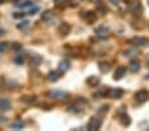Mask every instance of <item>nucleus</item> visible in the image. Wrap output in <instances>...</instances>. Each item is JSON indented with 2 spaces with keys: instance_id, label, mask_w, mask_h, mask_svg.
<instances>
[{
  "instance_id": "dca6fc26",
  "label": "nucleus",
  "mask_w": 149,
  "mask_h": 131,
  "mask_svg": "<svg viewBox=\"0 0 149 131\" xmlns=\"http://www.w3.org/2000/svg\"><path fill=\"white\" fill-rule=\"evenodd\" d=\"M41 62H42V58L38 54H33L31 57V66H38Z\"/></svg>"
},
{
  "instance_id": "f257e3e1",
  "label": "nucleus",
  "mask_w": 149,
  "mask_h": 131,
  "mask_svg": "<svg viewBox=\"0 0 149 131\" xmlns=\"http://www.w3.org/2000/svg\"><path fill=\"white\" fill-rule=\"evenodd\" d=\"M48 95L50 98H53L56 101H61V99H65L69 97V93L66 92H62V90H53V92H49L48 93Z\"/></svg>"
},
{
  "instance_id": "473e14b6",
  "label": "nucleus",
  "mask_w": 149,
  "mask_h": 131,
  "mask_svg": "<svg viewBox=\"0 0 149 131\" xmlns=\"http://www.w3.org/2000/svg\"><path fill=\"white\" fill-rule=\"evenodd\" d=\"M124 109H125V107H120V109H119L118 114H124V113H125V110H124Z\"/></svg>"
},
{
  "instance_id": "ddd939ff",
  "label": "nucleus",
  "mask_w": 149,
  "mask_h": 131,
  "mask_svg": "<svg viewBox=\"0 0 149 131\" xmlns=\"http://www.w3.org/2000/svg\"><path fill=\"white\" fill-rule=\"evenodd\" d=\"M128 69H129V72H132V73H137L139 70H140V61H137V60L131 61Z\"/></svg>"
},
{
  "instance_id": "9d476101",
  "label": "nucleus",
  "mask_w": 149,
  "mask_h": 131,
  "mask_svg": "<svg viewBox=\"0 0 149 131\" xmlns=\"http://www.w3.org/2000/svg\"><path fill=\"white\" fill-rule=\"evenodd\" d=\"M124 74H125V68L120 66V68H118V69L115 70L114 80H115V81H119V80H122V78L124 77Z\"/></svg>"
},
{
  "instance_id": "a878e982",
  "label": "nucleus",
  "mask_w": 149,
  "mask_h": 131,
  "mask_svg": "<svg viewBox=\"0 0 149 131\" xmlns=\"http://www.w3.org/2000/svg\"><path fill=\"white\" fill-rule=\"evenodd\" d=\"M38 11H40V7H37V5H33V7L29 8V12H28L27 15H36Z\"/></svg>"
},
{
  "instance_id": "cd10ccee",
  "label": "nucleus",
  "mask_w": 149,
  "mask_h": 131,
  "mask_svg": "<svg viewBox=\"0 0 149 131\" xmlns=\"http://www.w3.org/2000/svg\"><path fill=\"white\" fill-rule=\"evenodd\" d=\"M8 48V44L7 43H0V53H3L4 50Z\"/></svg>"
},
{
  "instance_id": "2eb2a0df",
  "label": "nucleus",
  "mask_w": 149,
  "mask_h": 131,
  "mask_svg": "<svg viewBox=\"0 0 149 131\" xmlns=\"http://www.w3.org/2000/svg\"><path fill=\"white\" fill-rule=\"evenodd\" d=\"M15 5H16L17 8H31V7H33L35 4H33V1H32V0H24V1L16 3Z\"/></svg>"
},
{
  "instance_id": "0eeeda50",
  "label": "nucleus",
  "mask_w": 149,
  "mask_h": 131,
  "mask_svg": "<svg viewBox=\"0 0 149 131\" xmlns=\"http://www.w3.org/2000/svg\"><path fill=\"white\" fill-rule=\"evenodd\" d=\"M131 44H133V45H137V46H144L149 43V40L145 39V37H135L129 41Z\"/></svg>"
},
{
  "instance_id": "6ab92c4d",
  "label": "nucleus",
  "mask_w": 149,
  "mask_h": 131,
  "mask_svg": "<svg viewBox=\"0 0 149 131\" xmlns=\"http://www.w3.org/2000/svg\"><path fill=\"white\" fill-rule=\"evenodd\" d=\"M110 69H111V66H110V64H108V62H100V64H99L100 73H108V72H110Z\"/></svg>"
},
{
  "instance_id": "4c0bfd02",
  "label": "nucleus",
  "mask_w": 149,
  "mask_h": 131,
  "mask_svg": "<svg viewBox=\"0 0 149 131\" xmlns=\"http://www.w3.org/2000/svg\"><path fill=\"white\" fill-rule=\"evenodd\" d=\"M3 1H4V0H0V4H1V3H3Z\"/></svg>"
},
{
  "instance_id": "ea45409f",
  "label": "nucleus",
  "mask_w": 149,
  "mask_h": 131,
  "mask_svg": "<svg viewBox=\"0 0 149 131\" xmlns=\"http://www.w3.org/2000/svg\"><path fill=\"white\" fill-rule=\"evenodd\" d=\"M148 4H149V0H148Z\"/></svg>"
},
{
  "instance_id": "6e6552de",
  "label": "nucleus",
  "mask_w": 149,
  "mask_h": 131,
  "mask_svg": "<svg viewBox=\"0 0 149 131\" xmlns=\"http://www.w3.org/2000/svg\"><path fill=\"white\" fill-rule=\"evenodd\" d=\"M11 109V102L7 98H0V111H8Z\"/></svg>"
},
{
  "instance_id": "393cba45",
  "label": "nucleus",
  "mask_w": 149,
  "mask_h": 131,
  "mask_svg": "<svg viewBox=\"0 0 149 131\" xmlns=\"http://www.w3.org/2000/svg\"><path fill=\"white\" fill-rule=\"evenodd\" d=\"M122 124L124 126V127H127V126H129V124H131V118H129V117H128V115H123Z\"/></svg>"
},
{
  "instance_id": "f3484780",
  "label": "nucleus",
  "mask_w": 149,
  "mask_h": 131,
  "mask_svg": "<svg viewBox=\"0 0 149 131\" xmlns=\"http://www.w3.org/2000/svg\"><path fill=\"white\" fill-rule=\"evenodd\" d=\"M11 127L13 128V130H21V128L25 127V123H24L21 119H17V120H15V122H12Z\"/></svg>"
},
{
  "instance_id": "aec40b11",
  "label": "nucleus",
  "mask_w": 149,
  "mask_h": 131,
  "mask_svg": "<svg viewBox=\"0 0 149 131\" xmlns=\"http://www.w3.org/2000/svg\"><path fill=\"white\" fill-rule=\"evenodd\" d=\"M140 8H141V3H140L139 0H136V1L129 4V9L132 12H137V9H140Z\"/></svg>"
},
{
  "instance_id": "a19ab883",
  "label": "nucleus",
  "mask_w": 149,
  "mask_h": 131,
  "mask_svg": "<svg viewBox=\"0 0 149 131\" xmlns=\"http://www.w3.org/2000/svg\"><path fill=\"white\" fill-rule=\"evenodd\" d=\"M125 1H127V0H125Z\"/></svg>"
},
{
  "instance_id": "20e7f679",
  "label": "nucleus",
  "mask_w": 149,
  "mask_h": 131,
  "mask_svg": "<svg viewBox=\"0 0 149 131\" xmlns=\"http://www.w3.org/2000/svg\"><path fill=\"white\" fill-rule=\"evenodd\" d=\"M54 17H56V13L53 11H45L44 13L41 15V20L42 21H45V23H53Z\"/></svg>"
},
{
  "instance_id": "2f4dec72",
  "label": "nucleus",
  "mask_w": 149,
  "mask_h": 131,
  "mask_svg": "<svg viewBox=\"0 0 149 131\" xmlns=\"http://www.w3.org/2000/svg\"><path fill=\"white\" fill-rule=\"evenodd\" d=\"M111 4H114V5H119L120 4V0H108Z\"/></svg>"
},
{
  "instance_id": "4468645a",
  "label": "nucleus",
  "mask_w": 149,
  "mask_h": 131,
  "mask_svg": "<svg viewBox=\"0 0 149 131\" xmlns=\"http://www.w3.org/2000/svg\"><path fill=\"white\" fill-rule=\"evenodd\" d=\"M70 31H71V27H70L67 23L61 24V27H59V33H61L62 36H67L70 33Z\"/></svg>"
},
{
  "instance_id": "c756f323",
  "label": "nucleus",
  "mask_w": 149,
  "mask_h": 131,
  "mask_svg": "<svg viewBox=\"0 0 149 131\" xmlns=\"http://www.w3.org/2000/svg\"><path fill=\"white\" fill-rule=\"evenodd\" d=\"M107 110H108V106H102L100 110H98V113H107Z\"/></svg>"
},
{
  "instance_id": "72a5a7b5",
  "label": "nucleus",
  "mask_w": 149,
  "mask_h": 131,
  "mask_svg": "<svg viewBox=\"0 0 149 131\" xmlns=\"http://www.w3.org/2000/svg\"><path fill=\"white\" fill-rule=\"evenodd\" d=\"M5 122V118L4 117H0V123H4Z\"/></svg>"
},
{
  "instance_id": "f704fd0d",
  "label": "nucleus",
  "mask_w": 149,
  "mask_h": 131,
  "mask_svg": "<svg viewBox=\"0 0 149 131\" xmlns=\"http://www.w3.org/2000/svg\"><path fill=\"white\" fill-rule=\"evenodd\" d=\"M56 3H57V4H61V3H63V0H56Z\"/></svg>"
},
{
  "instance_id": "c85d7f7f",
  "label": "nucleus",
  "mask_w": 149,
  "mask_h": 131,
  "mask_svg": "<svg viewBox=\"0 0 149 131\" xmlns=\"http://www.w3.org/2000/svg\"><path fill=\"white\" fill-rule=\"evenodd\" d=\"M25 15H27V13H23V12H20V13H15V15H13V17H15V19H23Z\"/></svg>"
},
{
  "instance_id": "423d86ee",
  "label": "nucleus",
  "mask_w": 149,
  "mask_h": 131,
  "mask_svg": "<svg viewBox=\"0 0 149 131\" xmlns=\"http://www.w3.org/2000/svg\"><path fill=\"white\" fill-rule=\"evenodd\" d=\"M83 109H84V103H83V102H82V101H76L73 106H70V107H69V111H71V113H80V111H83Z\"/></svg>"
},
{
  "instance_id": "412c9836",
  "label": "nucleus",
  "mask_w": 149,
  "mask_h": 131,
  "mask_svg": "<svg viewBox=\"0 0 149 131\" xmlns=\"http://www.w3.org/2000/svg\"><path fill=\"white\" fill-rule=\"evenodd\" d=\"M58 78H59V74H58L57 72H50V73L48 74V80L52 81V82L58 81Z\"/></svg>"
},
{
  "instance_id": "a211bd4d",
  "label": "nucleus",
  "mask_w": 149,
  "mask_h": 131,
  "mask_svg": "<svg viewBox=\"0 0 149 131\" xmlns=\"http://www.w3.org/2000/svg\"><path fill=\"white\" fill-rule=\"evenodd\" d=\"M124 56L128 58H135L139 56V50L137 49H127L125 52H124Z\"/></svg>"
},
{
  "instance_id": "5701e85b",
  "label": "nucleus",
  "mask_w": 149,
  "mask_h": 131,
  "mask_svg": "<svg viewBox=\"0 0 149 131\" xmlns=\"http://www.w3.org/2000/svg\"><path fill=\"white\" fill-rule=\"evenodd\" d=\"M87 84L88 85H91V86H95L99 84V78L98 77H88L87 78Z\"/></svg>"
},
{
  "instance_id": "f8f14e48",
  "label": "nucleus",
  "mask_w": 149,
  "mask_h": 131,
  "mask_svg": "<svg viewBox=\"0 0 149 131\" xmlns=\"http://www.w3.org/2000/svg\"><path fill=\"white\" fill-rule=\"evenodd\" d=\"M70 68V62L67 61V60H62L59 64H58V70L61 72V73H65V72H67Z\"/></svg>"
},
{
  "instance_id": "c9c22d12",
  "label": "nucleus",
  "mask_w": 149,
  "mask_h": 131,
  "mask_svg": "<svg viewBox=\"0 0 149 131\" xmlns=\"http://www.w3.org/2000/svg\"><path fill=\"white\" fill-rule=\"evenodd\" d=\"M4 32H5V31H4V29H1V28H0V36H1V35H4Z\"/></svg>"
},
{
  "instance_id": "7ed1b4c3",
  "label": "nucleus",
  "mask_w": 149,
  "mask_h": 131,
  "mask_svg": "<svg viewBox=\"0 0 149 131\" xmlns=\"http://www.w3.org/2000/svg\"><path fill=\"white\" fill-rule=\"evenodd\" d=\"M135 98H136L137 102L144 103V102H146L149 99V92L148 90H140V92H137L135 94Z\"/></svg>"
},
{
  "instance_id": "39448f33",
  "label": "nucleus",
  "mask_w": 149,
  "mask_h": 131,
  "mask_svg": "<svg viewBox=\"0 0 149 131\" xmlns=\"http://www.w3.org/2000/svg\"><path fill=\"white\" fill-rule=\"evenodd\" d=\"M123 89H110V92H108V97L112 98V99H119V98H122L123 95Z\"/></svg>"
},
{
  "instance_id": "b1692460",
  "label": "nucleus",
  "mask_w": 149,
  "mask_h": 131,
  "mask_svg": "<svg viewBox=\"0 0 149 131\" xmlns=\"http://www.w3.org/2000/svg\"><path fill=\"white\" fill-rule=\"evenodd\" d=\"M29 21H28V20H24V21H21V23L20 24H17V28H19V29H27L28 27H29Z\"/></svg>"
},
{
  "instance_id": "7c9ffc66",
  "label": "nucleus",
  "mask_w": 149,
  "mask_h": 131,
  "mask_svg": "<svg viewBox=\"0 0 149 131\" xmlns=\"http://www.w3.org/2000/svg\"><path fill=\"white\" fill-rule=\"evenodd\" d=\"M12 48H13L15 50H19V49H21V45H20V44H17V43H15Z\"/></svg>"
},
{
  "instance_id": "f03ea898",
  "label": "nucleus",
  "mask_w": 149,
  "mask_h": 131,
  "mask_svg": "<svg viewBox=\"0 0 149 131\" xmlns=\"http://www.w3.org/2000/svg\"><path fill=\"white\" fill-rule=\"evenodd\" d=\"M102 127V119H99V118H91L90 119V122H88L87 124V130L92 131V130H99V128Z\"/></svg>"
},
{
  "instance_id": "1a4fd4ad",
  "label": "nucleus",
  "mask_w": 149,
  "mask_h": 131,
  "mask_svg": "<svg viewBox=\"0 0 149 131\" xmlns=\"http://www.w3.org/2000/svg\"><path fill=\"white\" fill-rule=\"evenodd\" d=\"M95 33L98 36H100V37H106L108 33V27H106V25H99V27L95 28Z\"/></svg>"
},
{
  "instance_id": "4be33fe9",
  "label": "nucleus",
  "mask_w": 149,
  "mask_h": 131,
  "mask_svg": "<svg viewBox=\"0 0 149 131\" xmlns=\"http://www.w3.org/2000/svg\"><path fill=\"white\" fill-rule=\"evenodd\" d=\"M108 92H110V88H103V89H100L99 92H96L95 93V95H99V97H104V95H108Z\"/></svg>"
},
{
  "instance_id": "e433bc0d",
  "label": "nucleus",
  "mask_w": 149,
  "mask_h": 131,
  "mask_svg": "<svg viewBox=\"0 0 149 131\" xmlns=\"http://www.w3.org/2000/svg\"><path fill=\"white\" fill-rule=\"evenodd\" d=\"M91 1H94V3H99L100 0H91Z\"/></svg>"
},
{
  "instance_id": "58836bf2",
  "label": "nucleus",
  "mask_w": 149,
  "mask_h": 131,
  "mask_svg": "<svg viewBox=\"0 0 149 131\" xmlns=\"http://www.w3.org/2000/svg\"><path fill=\"white\" fill-rule=\"evenodd\" d=\"M12 1H16V0H12Z\"/></svg>"
},
{
  "instance_id": "bb28decb",
  "label": "nucleus",
  "mask_w": 149,
  "mask_h": 131,
  "mask_svg": "<svg viewBox=\"0 0 149 131\" xmlns=\"http://www.w3.org/2000/svg\"><path fill=\"white\" fill-rule=\"evenodd\" d=\"M15 62L17 64V65H23V64H24V57L21 56V54L16 56V57H15Z\"/></svg>"
},
{
  "instance_id": "9b49d317",
  "label": "nucleus",
  "mask_w": 149,
  "mask_h": 131,
  "mask_svg": "<svg viewBox=\"0 0 149 131\" xmlns=\"http://www.w3.org/2000/svg\"><path fill=\"white\" fill-rule=\"evenodd\" d=\"M82 17H83V19L86 20V21H88V23H94V21L96 20L95 12H83Z\"/></svg>"
}]
</instances>
